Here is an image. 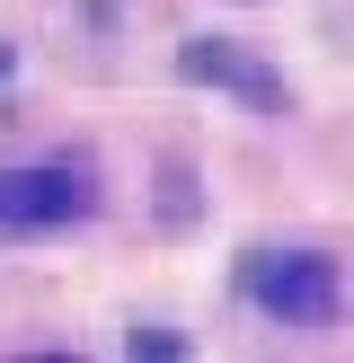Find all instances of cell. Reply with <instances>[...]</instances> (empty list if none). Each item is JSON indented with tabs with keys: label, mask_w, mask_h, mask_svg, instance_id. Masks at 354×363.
Instances as JSON below:
<instances>
[{
	"label": "cell",
	"mask_w": 354,
	"mask_h": 363,
	"mask_svg": "<svg viewBox=\"0 0 354 363\" xmlns=\"http://www.w3.org/2000/svg\"><path fill=\"white\" fill-rule=\"evenodd\" d=\"M248 301L283 328H336V301H346V275L319 248H257L248 257Z\"/></svg>",
	"instance_id": "1"
},
{
	"label": "cell",
	"mask_w": 354,
	"mask_h": 363,
	"mask_svg": "<svg viewBox=\"0 0 354 363\" xmlns=\"http://www.w3.org/2000/svg\"><path fill=\"white\" fill-rule=\"evenodd\" d=\"M27 363H71V354H27Z\"/></svg>",
	"instance_id": "4"
},
{
	"label": "cell",
	"mask_w": 354,
	"mask_h": 363,
	"mask_svg": "<svg viewBox=\"0 0 354 363\" xmlns=\"http://www.w3.org/2000/svg\"><path fill=\"white\" fill-rule=\"evenodd\" d=\"M98 204V169L80 151L27 160V169H0V230H62Z\"/></svg>",
	"instance_id": "2"
},
{
	"label": "cell",
	"mask_w": 354,
	"mask_h": 363,
	"mask_svg": "<svg viewBox=\"0 0 354 363\" xmlns=\"http://www.w3.org/2000/svg\"><path fill=\"white\" fill-rule=\"evenodd\" d=\"M186 71H195V80H222V89H239L248 106H283V80H275V71H257L248 53L212 45V35H204V45H186Z\"/></svg>",
	"instance_id": "3"
}]
</instances>
